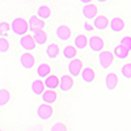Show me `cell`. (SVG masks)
Listing matches in <instances>:
<instances>
[{
  "label": "cell",
  "mask_w": 131,
  "mask_h": 131,
  "mask_svg": "<svg viewBox=\"0 0 131 131\" xmlns=\"http://www.w3.org/2000/svg\"><path fill=\"white\" fill-rule=\"evenodd\" d=\"M10 30L13 31L15 36L24 37V36L28 34V31H29V25L26 23V20L21 18V17H17V18H15L12 23H10Z\"/></svg>",
  "instance_id": "obj_1"
},
{
  "label": "cell",
  "mask_w": 131,
  "mask_h": 131,
  "mask_svg": "<svg viewBox=\"0 0 131 131\" xmlns=\"http://www.w3.org/2000/svg\"><path fill=\"white\" fill-rule=\"evenodd\" d=\"M113 62H114L113 52L104 50L102 52L98 54V64H100V67H101L102 70H107V68L113 64Z\"/></svg>",
  "instance_id": "obj_2"
},
{
  "label": "cell",
  "mask_w": 131,
  "mask_h": 131,
  "mask_svg": "<svg viewBox=\"0 0 131 131\" xmlns=\"http://www.w3.org/2000/svg\"><path fill=\"white\" fill-rule=\"evenodd\" d=\"M68 73H70V76L71 78H78V76L81 73V71H83V62H81V59H79V58H75L73 60H71L70 63H68Z\"/></svg>",
  "instance_id": "obj_3"
},
{
  "label": "cell",
  "mask_w": 131,
  "mask_h": 131,
  "mask_svg": "<svg viewBox=\"0 0 131 131\" xmlns=\"http://www.w3.org/2000/svg\"><path fill=\"white\" fill-rule=\"evenodd\" d=\"M88 43H89V49L93 51V52H102L104 51V46H105V42H104V39L100 37V36H92L91 38H89V41H88Z\"/></svg>",
  "instance_id": "obj_4"
},
{
  "label": "cell",
  "mask_w": 131,
  "mask_h": 131,
  "mask_svg": "<svg viewBox=\"0 0 131 131\" xmlns=\"http://www.w3.org/2000/svg\"><path fill=\"white\" fill-rule=\"evenodd\" d=\"M52 107L50 105H46V104H41L38 107H37V117L41 119V121H47L52 117Z\"/></svg>",
  "instance_id": "obj_5"
},
{
  "label": "cell",
  "mask_w": 131,
  "mask_h": 131,
  "mask_svg": "<svg viewBox=\"0 0 131 131\" xmlns=\"http://www.w3.org/2000/svg\"><path fill=\"white\" fill-rule=\"evenodd\" d=\"M20 46L25 50V52H30L33 50H36V47H37L34 39H33V37H31V34H26L24 37H21L20 38Z\"/></svg>",
  "instance_id": "obj_6"
},
{
  "label": "cell",
  "mask_w": 131,
  "mask_h": 131,
  "mask_svg": "<svg viewBox=\"0 0 131 131\" xmlns=\"http://www.w3.org/2000/svg\"><path fill=\"white\" fill-rule=\"evenodd\" d=\"M20 64L23 66V68H25V70H31L36 64V59L30 52H24L20 55Z\"/></svg>",
  "instance_id": "obj_7"
},
{
  "label": "cell",
  "mask_w": 131,
  "mask_h": 131,
  "mask_svg": "<svg viewBox=\"0 0 131 131\" xmlns=\"http://www.w3.org/2000/svg\"><path fill=\"white\" fill-rule=\"evenodd\" d=\"M97 12L98 9L94 4H88V5H84L83 9H81V13L83 16L85 17V21H91V20H94L97 17Z\"/></svg>",
  "instance_id": "obj_8"
},
{
  "label": "cell",
  "mask_w": 131,
  "mask_h": 131,
  "mask_svg": "<svg viewBox=\"0 0 131 131\" xmlns=\"http://www.w3.org/2000/svg\"><path fill=\"white\" fill-rule=\"evenodd\" d=\"M55 34H57V37H58L59 41L67 42V41L71 38V29H70V26H67V25H60V26L57 28Z\"/></svg>",
  "instance_id": "obj_9"
},
{
  "label": "cell",
  "mask_w": 131,
  "mask_h": 131,
  "mask_svg": "<svg viewBox=\"0 0 131 131\" xmlns=\"http://www.w3.org/2000/svg\"><path fill=\"white\" fill-rule=\"evenodd\" d=\"M72 86H73V78H71L70 75H63L59 79V89L62 92L71 91Z\"/></svg>",
  "instance_id": "obj_10"
},
{
  "label": "cell",
  "mask_w": 131,
  "mask_h": 131,
  "mask_svg": "<svg viewBox=\"0 0 131 131\" xmlns=\"http://www.w3.org/2000/svg\"><path fill=\"white\" fill-rule=\"evenodd\" d=\"M28 25H29V30L30 31L43 30V28H45V21L38 18L37 16H30L29 17V21H28Z\"/></svg>",
  "instance_id": "obj_11"
},
{
  "label": "cell",
  "mask_w": 131,
  "mask_h": 131,
  "mask_svg": "<svg viewBox=\"0 0 131 131\" xmlns=\"http://www.w3.org/2000/svg\"><path fill=\"white\" fill-rule=\"evenodd\" d=\"M118 85V76L115 72H109L105 76V86L107 91H114Z\"/></svg>",
  "instance_id": "obj_12"
},
{
  "label": "cell",
  "mask_w": 131,
  "mask_h": 131,
  "mask_svg": "<svg viewBox=\"0 0 131 131\" xmlns=\"http://www.w3.org/2000/svg\"><path fill=\"white\" fill-rule=\"evenodd\" d=\"M80 78H81V80H83L84 83L92 84V83L94 81V79H96V72H94V70L91 68V67H84L83 71H81V73H80Z\"/></svg>",
  "instance_id": "obj_13"
},
{
  "label": "cell",
  "mask_w": 131,
  "mask_h": 131,
  "mask_svg": "<svg viewBox=\"0 0 131 131\" xmlns=\"http://www.w3.org/2000/svg\"><path fill=\"white\" fill-rule=\"evenodd\" d=\"M109 26V18L104 15H100V16H97L94 20H93V28L97 29V30H105L106 28Z\"/></svg>",
  "instance_id": "obj_14"
},
{
  "label": "cell",
  "mask_w": 131,
  "mask_h": 131,
  "mask_svg": "<svg viewBox=\"0 0 131 131\" xmlns=\"http://www.w3.org/2000/svg\"><path fill=\"white\" fill-rule=\"evenodd\" d=\"M109 25H110L112 31H114V33H121V31L125 29V21H123V18H121V17H113V18L110 20V23H109Z\"/></svg>",
  "instance_id": "obj_15"
},
{
  "label": "cell",
  "mask_w": 131,
  "mask_h": 131,
  "mask_svg": "<svg viewBox=\"0 0 131 131\" xmlns=\"http://www.w3.org/2000/svg\"><path fill=\"white\" fill-rule=\"evenodd\" d=\"M31 37H33V39H34L36 45H38V46H43L47 42V34L43 30H34V31H31Z\"/></svg>",
  "instance_id": "obj_16"
},
{
  "label": "cell",
  "mask_w": 131,
  "mask_h": 131,
  "mask_svg": "<svg viewBox=\"0 0 131 131\" xmlns=\"http://www.w3.org/2000/svg\"><path fill=\"white\" fill-rule=\"evenodd\" d=\"M73 46L76 47V50H84L88 46V37L85 34H78L73 38Z\"/></svg>",
  "instance_id": "obj_17"
},
{
  "label": "cell",
  "mask_w": 131,
  "mask_h": 131,
  "mask_svg": "<svg viewBox=\"0 0 131 131\" xmlns=\"http://www.w3.org/2000/svg\"><path fill=\"white\" fill-rule=\"evenodd\" d=\"M51 75V67L47 63H41L37 67V76L39 79H46Z\"/></svg>",
  "instance_id": "obj_18"
},
{
  "label": "cell",
  "mask_w": 131,
  "mask_h": 131,
  "mask_svg": "<svg viewBox=\"0 0 131 131\" xmlns=\"http://www.w3.org/2000/svg\"><path fill=\"white\" fill-rule=\"evenodd\" d=\"M43 84H45V88H47V91H55L59 86V79L55 75H50L49 78L45 79Z\"/></svg>",
  "instance_id": "obj_19"
},
{
  "label": "cell",
  "mask_w": 131,
  "mask_h": 131,
  "mask_svg": "<svg viewBox=\"0 0 131 131\" xmlns=\"http://www.w3.org/2000/svg\"><path fill=\"white\" fill-rule=\"evenodd\" d=\"M128 54H130V51H128L126 47L121 46V45H117V46L114 47V51H113L114 58H117V59H119V60L127 59V58H128Z\"/></svg>",
  "instance_id": "obj_20"
},
{
  "label": "cell",
  "mask_w": 131,
  "mask_h": 131,
  "mask_svg": "<svg viewBox=\"0 0 131 131\" xmlns=\"http://www.w3.org/2000/svg\"><path fill=\"white\" fill-rule=\"evenodd\" d=\"M30 89L33 92V94H36V96H42L43 93H45V84H43L42 80L37 79L31 83L30 85Z\"/></svg>",
  "instance_id": "obj_21"
},
{
  "label": "cell",
  "mask_w": 131,
  "mask_h": 131,
  "mask_svg": "<svg viewBox=\"0 0 131 131\" xmlns=\"http://www.w3.org/2000/svg\"><path fill=\"white\" fill-rule=\"evenodd\" d=\"M37 17L41 18V20H43V21L49 20L51 17V9H50V7L46 5V4L39 5L38 9H37Z\"/></svg>",
  "instance_id": "obj_22"
},
{
  "label": "cell",
  "mask_w": 131,
  "mask_h": 131,
  "mask_svg": "<svg viewBox=\"0 0 131 131\" xmlns=\"http://www.w3.org/2000/svg\"><path fill=\"white\" fill-rule=\"evenodd\" d=\"M42 101L43 104H46V105H52L54 102L57 101V98H58V94L55 91H45V93H43L42 96Z\"/></svg>",
  "instance_id": "obj_23"
},
{
  "label": "cell",
  "mask_w": 131,
  "mask_h": 131,
  "mask_svg": "<svg viewBox=\"0 0 131 131\" xmlns=\"http://www.w3.org/2000/svg\"><path fill=\"white\" fill-rule=\"evenodd\" d=\"M62 54H63V57L67 59V60H73V59L76 58V55H78V50H76L75 46L68 45V46H66V47L63 49Z\"/></svg>",
  "instance_id": "obj_24"
},
{
  "label": "cell",
  "mask_w": 131,
  "mask_h": 131,
  "mask_svg": "<svg viewBox=\"0 0 131 131\" xmlns=\"http://www.w3.org/2000/svg\"><path fill=\"white\" fill-rule=\"evenodd\" d=\"M59 52H60V50H59V46L57 45V43H50V45L46 47V55L50 59H57Z\"/></svg>",
  "instance_id": "obj_25"
},
{
  "label": "cell",
  "mask_w": 131,
  "mask_h": 131,
  "mask_svg": "<svg viewBox=\"0 0 131 131\" xmlns=\"http://www.w3.org/2000/svg\"><path fill=\"white\" fill-rule=\"evenodd\" d=\"M10 101V93L8 89H0V107L8 105Z\"/></svg>",
  "instance_id": "obj_26"
},
{
  "label": "cell",
  "mask_w": 131,
  "mask_h": 131,
  "mask_svg": "<svg viewBox=\"0 0 131 131\" xmlns=\"http://www.w3.org/2000/svg\"><path fill=\"white\" fill-rule=\"evenodd\" d=\"M121 75L125 79H131V63H126L121 67Z\"/></svg>",
  "instance_id": "obj_27"
},
{
  "label": "cell",
  "mask_w": 131,
  "mask_h": 131,
  "mask_svg": "<svg viewBox=\"0 0 131 131\" xmlns=\"http://www.w3.org/2000/svg\"><path fill=\"white\" fill-rule=\"evenodd\" d=\"M9 30H10V24L5 23V21H2V23H0V36H2L3 38L7 37Z\"/></svg>",
  "instance_id": "obj_28"
},
{
  "label": "cell",
  "mask_w": 131,
  "mask_h": 131,
  "mask_svg": "<svg viewBox=\"0 0 131 131\" xmlns=\"http://www.w3.org/2000/svg\"><path fill=\"white\" fill-rule=\"evenodd\" d=\"M9 41L7 39V38H3V37H0V52H3V54H5V52H8L9 51Z\"/></svg>",
  "instance_id": "obj_29"
},
{
  "label": "cell",
  "mask_w": 131,
  "mask_h": 131,
  "mask_svg": "<svg viewBox=\"0 0 131 131\" xmlns=\"http://www.w3.org/2000/svg\"><path fill=\"white\" fill-rule=\"evenodd\" d=\"M119 45L123 46V47H126V49L130 51V50H131V37H130V36H125V37L121 39V42H119Z\"/></svg>",
  "instance_id": "obj_30"
},
{
  "label": "cell",
  "mask_w": 131,
  "mask_h": 131,
  "mask_svg": "<svg viewBox=\"0 0 131 131\" xmlns=\"http://www.w3.org/2000/svg\"><path fill=\"white\" fill-rule=\"evenodd\" d=\"M50 131H67V126H66L63 122H57V123H54L51 126Z\"/></svg>",
  "instance_id": "obj_31"
},
{
  "label": "cell",
  "mask_w": 131,
  "mask_h": 131,
  "mask_svg": "<svg viewBox=\"0 0 131 131\" xmlns=\"http://www.w3.org/2000/svg\"><path fill=\"white\" fill-rule=\"evenodd\" d=\"M83 28H84V30H85V31H89V33L94 30V28H93V24L91 23V21H84Z\"/></svg>",
  "instance_id": "obj_32"
},
{
  "label": "cell",
  "mask_w": 131,
  "mask_h": 131,
  "mask_svg": "<svg viewBox=\"0 0 131 131\" xmlns=\"http://www.w3.org/2000/svg\"><path fill=\"white\" fill-rule=\"evenodd\" d=\"M0 131H2V130H0Z\"/></svg>",
  "instance_id": "obj_33"
}]
</instances>
